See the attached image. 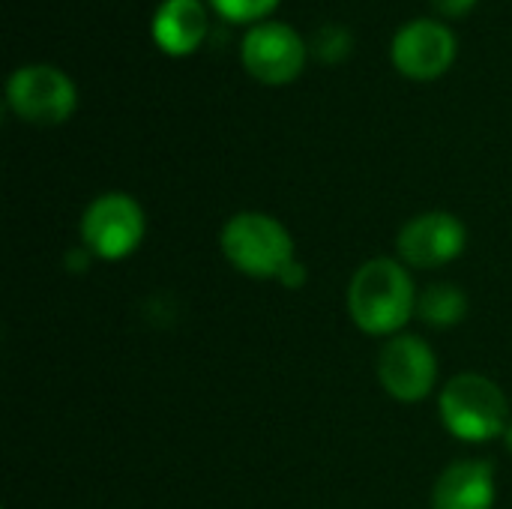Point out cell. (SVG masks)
Instances as JSON below:
<instances>
[{"label":"cell","mask_w":512,"mask_h":509,"mask_svg":"<svg viewBox=\"0 0 512 509\" xmlns=\"http://www.w3.org/2000/svg\"><path fill=\"white\" fill-rule=\"evenodd\" d=\"M504 441H507V447H510V453H512V423L507 426V432H504Z\"/></svg>","instance_id":"cell-17"},{"label":"cell","mask_w":512,"mask_h":509,"mask_svg":"<svg viewBox=\"0 0 512 509\" xmlns=\"http://www.w3.org/2000/svg\"><path fill=\"white\" fill-rule=\"evenodd\" d=\"M147 222L141 204L126 192H105L87 204L81 216L84 249L102 261L129 258L144 240Z\"/></svg>","instance_id":"cell-5"},{"label":"cell","mask_w":512,"mask_h":509,"mask_svg":"<svg viewBox=\"0 0 512 509\" xmlns=\"http://www.w3.org/2000/svg\"><path fill=\"white\" fill-rule=\"evenodd\" d=\"M417 312L432 327H456L468 315V297H465V291L459 285L438 282V285H429L420 294Z\"/></svg>","instance_id":"cell-12"},{"label":"cell","mask_w":512,"mask_h":509,"mask_svg":"<svg viewBox=\"0 0 512 509\" xmlns=\"http://www.w3.org/2000/svg\"><path fill=\"white\" fill-rule=\"evenodd\" d=\"M213 9L228 18V21H237V24H246V21H264V15H270L279 0H210Z\"/></svg>","instance_id":"cell-14"},{"label":"cell","mask_w":512,"mask_h":509,"mask_svg":"<svg viewBox=\"0 0 512 509\" xmlns=\"http://www.w3.org/2000/svg\"><path fill=\"white\" fill-rule=\"evenodd\" d=\"M492 507H495V471L489 462H456L435 483L432 509Z\"/></svg>","instance_id":"cell-11"},{"label":"cell","mask_w":512,"mask_h":509,"mask_svg":"<svg viewBox=\"0 0 512 509\" xmlns=\"http://www.w3.org/2000/svg\"><path fill=\"white\" fill-rule=\"evenodd\" d=\"M474 3H477V0H432V6H435L441 15H447V18H462V15H468V12L474 9Z\"/></svg>","instance_id":"cell-16"},{"label":"cell","mask_w":512,"mask_h":509,"mask_svg":"<svg viewBox=\"0 0 512 509\" xmlns=\"http://www.w3.org/2000/svg\"><path fill=\"white\" fill-rule=\"evenodd\" d=\"M378 381L399 402H420L438 381L435 351L420 336H393L378 357Z\"/></svg>","instance_id":"cell-9"},{"label":"cell","mask_w":512,"mask_h":509,"mask_svg":"<svg viewBox=\"0 0 512 509\" xmlns=\"http://www.w3.org/2000/svg\"><path fill=\"white\" fill-rule=\"evenodd\" d=\"M306 279H309V273H306V267L294 258L285 270H282V276H279V282L288 288V291H297V288H303L306 285Z\"/></svg>","instance_id":"cell-15"},{"label":"cell","mask_w":512,"mask_h":509,"mask_svg":"<svg viewBox=\"0 0 512 509\" xmlns=\"http://www.w3.org/2000/svg\"><path fill=\"white\" fill-rule=\"evenodd\" d=\"M438 411L450 435L468 444H486L504 435L510 426L507 423L510 402L504 390L486 375H474V372L447 381L438 399Z\"/></svg>","instance_id":"cell-2"},{"label":"cell","mask_w":512,"mask_h":509,"mask_svg":"<svg viewBox=\"0 0 512 509\" xmlns=\"http://www.w3.org/2000/svg\"><path fill=\"white\" fill-rule=\"evenodd\" d=\"M468 231L459 216L432 210L414 216L396 240L402 264H411L417 270H435L450 261H456L465 252Z\"/></svg>","instance_id":"cell-8"},{"label":"cell","mask_w":512,"mask_h":509,"mask_svg":"<svg viewBox=\"0 0 512 509\" xmlns=\"http://www.w3.org/2000/svg\"><path fill=\"white\" fill-rule=\"evenodd\" d=\"M456 33L435 18H414L402 24L393 36L390 54L402 75L414 81H429L444 75L456 60Z\"/></svg>","instance_id":"cell-7"},{"label":"cell","mask_w":512,"mask_h":509,"mask_svg":"<svg viewBox=\"0 0 512 509\" xmlns=\"http://www.w3.org/2000/svg\"><path fill=\"white\" fill-rule=\"evenodd\" d=\"M414 279L402 261L372 258L366 261L348 285L351 321L369 336H399L417 309Z\"/></svg>","instance_id":"cell-1"},{"label":"cell","mask_w":512,"mask_h":509,"mask_svg":"<svg viewBox=\"0 0 512 509\" xmlns=\"http://www.w3.org/2000/svg\"><path fill=\"white\" fill-rule=\"evenodd\" d=\"M225 258L252 279H279L297 258L288 228L267 213H237L222 228Z\"/></svg>","instance_id":"cell-3"},{"label":"cell","mask_w":512,"mask_h":509,"mask_svg":"<svg viewBox=\"0 0 512 509\" xmlns=\"http://www.w3.org/2000/svg\"><path fill=\"white\" fill-rule=\"evenodd\" d=\"M354 48L351 30L342 24H321L312 36V54L321 63H342Z\"/></svg>","instance_id":"cell-13"},{"label":"cell","mask_w":512,"mask_h":509,"mask_svg":"<svg viewBox=\"0 0 512 509\" xmlns=\"http://www.w3.org/2000/svg\"><path fill=\"white\" fill-rule=\"evenodd\" d=\"M210 30L207 9L201 0H162L153 12L150 33L165 54H189L195 51Z\"/></svg>","instance_id":"cell-10"},{"label":"cell","mask_w":512,"mask_h":509,"mask_svg":"<svg viewBox=\"0 0 512 509\" xmlns=\"http://www.w3.org/2000/svg\"><path fill=\"white\" fill-rule=\"evenodd\" d=\"M9 108L36 126H57L72 117L78 105L75 81L51 63L18 66L6 81Z\"/></svg>","instance_id":"cell-4"},{"label":"cell","mask_w":512,"mask_h":509,"mask_svg":"<svg viewBox=\"0 0 512 509\" xmlns=\"http://www.w3.org/2000/svg\"><path fill=\"white\" fill-rule=\"evenodd\" d=\"M306 57V39L285 21H261L240 42V60L246 72L273 87L294 81L303 72Z\"/></svg>","instance_id":"cell-6"}]
</instances>
